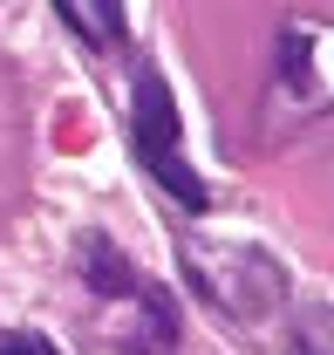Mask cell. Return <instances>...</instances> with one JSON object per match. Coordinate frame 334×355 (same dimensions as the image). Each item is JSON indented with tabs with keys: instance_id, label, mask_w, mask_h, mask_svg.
<instances>
[{
	"instance_id": "6da1fadb",
	"label": "cell",
	"mask_w": 334,
	"mask_h": 355,
	"mask_svg": "<svg viewBox=\"0 0 334 355\" xmlns=\"http://www.w3.org/2000/svg\"><path fill=\"white\" fill-rule=\"evenodd\" d=\"M137 150H143V164L150 157H177V110H170V89L157 69L137 76Z\"/></svg>"
},
{
	"instance_id": "7a4b0ae2",
	"label": "cell",
	"mask_w": 334,
	"mask_h": 355,
	"mask_svg": "<svg viewBox=\"0 0 334 355\" xmlns=\"http://www.w3.org/2000/svg\"><path fill=\"white\" fill-rule=\"evenodd\" d=\"M82 280H89V287H103V294H130V287H137V273L123 266V253H116V246H89Z\"/></svg>"
},
{
	"instance_id": "3957f363",
	"label": "cell",
	"mask_w": 334,
	"mask_h": 355,
	"mask_svg": "<svg viewBox=\"0 0 334 355\" xmlns=\"http://www.w3.org/2000/svg\"><path fill=\"white\" fill-rule=\"evenodd\" d=\"M62 21H69V28H82L96 48L109 42V35H123V7H62Z\"/></svg>"
},
{
	"instance_id": "277c9868",
	"label": "cell",
	"mask_w": 334,
	"mask_h": 355,
	"mask_svg": "<svg viewBox=\"0 0 334 355\" xmlns=\"http://www.w3.org/2000/svg\"><path fill=\"white\" fill-rule=\"evenodd\" d=\"M0 355H62V349H48L42 335H7V342H0Z\"/></svg>"
}]
</instances>
